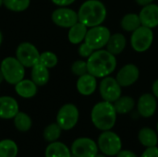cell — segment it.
I'll use <instances>...</instances> for the list:
<instances>
[{
	"instance_id": "1",
	"label": "cell",
	"mask_w": 158,
	"mask_h": 157,
	"mask_svg": "<svg viewBox=\"0 0 158 157\" xmlns=\"http://www.w3.org/2000/svg\"><path fill=\"white\" fill-rule=\"evenodd\" d=\"M88 73L95 78L103 79L110 76L117 68L116 56L106 49L95 50L86 60Z\"/></svg>"
},
{
	"instance_id": "2",
	"label": "cell",
	"mask_w": 158,
	"mask_h": 157,
	"mask_svg": "<svg viewBox=\"0 0 158 157\" xmlns=\"http://www.w3.org/2000/svg\"><path fill=\"white\" fill-rule=\"evenodd\" d=\"M106 7L100 0H86L78 10L79 21L88 28L102 25L106 19Z\"/></svg>"
},
{
	"instance_id": "3",
	"label": "cell",
	"mask_w": 158,
	"mask_h": 157,
	"mask_svg": "<svg viewBox=\"0 0 158 157\" xmlns=\"http://www.w3.org/2000/svg\"><path fill=\"white\" fill-rule=\"evenodd\" d=\"M117 115L114 105L103 100L94 105L91 112V119L94 126L99 130H110L116 124Z\"/></svg>"
},
{
	"instance_id": "4",
	"label": "cell",
	"mask_w": 158,
	"mask_h": 157,
	"mask_svg": "<svg viewBox=\"0 0 158 157\" xmlns=\"http://www.w3.org/2000/svg\"><path fill=\"white\" fill-rule=\"evenodd\" d=\"M0 71L8 84L15 85L24 79L25 67L14 56L4 58L0 64Z\"/></svg>"
},
{
	"instance_id": "5",
	"label": "cell",
	"mask_w": 158,
	"mask_h": 157,
	"mask_svg": "<svg viewBox=\"0 0 158 157\" xmlns=\"http://www.w3.org/2000/svg\"><path fill=\"white\" fill-rule=\"evenodd\" d=\"M98 149L106 156H115L122 150V141L114 131H103L97 140Z\"/></svg>"
},
{
	"instance_id": "6",
	"label": "cell",
	"mask_w": 158,
	"mask_h": 157,
	"mask_svg": "<svg viewBox=\"0 0 158 157\" xmlns=\"http://www.w3.org/2000/svg\"><path fill=\"white\" fill-rule=\"evenodd\" d=\"M154 42V32L152 29L145 26H140L131 32V45L138 53H144L150 49Z\"/></svg>"
},
{
	"instance_id": "7",
	"label": "cell",
	"mask_w": 158,
	"mask_h": 157,
	"mask_svg": "<svg viewBox=\"0 0 158 157\" xmlns=\"http://www.w3.org/2000/svg\"><path fill=\"white\" fill-rule=\"evenodd\" d=\"M110 36L111 32L108 28L103 25H98L88 28L84 42L95 51L106 46Z\"/></svg>"
},
{
	"instance_id": "8",
	"label": "cell",
	"mask_w": 158,
	"mask_h": 157,
	"mask_svg": "<svg viewBox=\"0 0 158 157\" xmlns=\"http://www.w3.org/2000/svg\"><path fill=\"white\" fill-rule=\"evenodd\" d=\"M80 112L78 107L73 104H66L62 105L56 115V123L62 130H70L78 123Z\"/></svg>"
},
{
	"instance_id": "9",
	"label": "cell",
	"mask_w": 158,
	"mask_h": 157,
	"mask_svg": "<svg viewBox=\"0 0 158 157\" xmlns=\"http://www.w3.org/2000/svg\"><path fill=\"white\" fill-rule=\"evenodd\" d=\"M40 54L36 46L29 42L19 43L16 49V57L25 68H32L37 64L40 59Z\"/></svg>"
},
{
	"instance_id": "10",
	"label": "cell",
	"mask_w": 158,
	"mask_h": 157,
	"mask_svg": "<svg viewBox=\"0 0 158 157\" xmlns=\"http://www.w3.org/2000/svg\"><path fill=\"white\" fill-rule=\"evenodd\" d=\"M122 87L118 82L116 78L107 76L103 78L99 84V93L104 101L114 103L122 94Z\"/></svg>"
},
{
	"instance_id": "11",
	"label": "cell",
	"mask_w": 158,
	"mask_h": 157,
	"mask_svg": "<svg viewBox=\"0 0 158 157\" xmlns=\"http://www.w3.org/2000/svg\"><path fill=\"white\" fill-rule=\"evenodd\" d=\"M97 143L87 137H81L76 139L70 147L72 156L75 157H94L98 154Z\"/></svg>"
},
{
	"instance_id": "12",
	"label": "cell",
	"mask_w": 158,
	"mask_h": 157,
	"mask_svg": "<svg viewBox=\"0 0 158 157\" xmlns=\"http://www.w3.org/2000/svg\"><path fill=\"white\" fill-rule=\"evenodd\" d=\"M51 19L56 26L68 29L79 21L78 12L67 6H59L55 9L51 15Z\"/></svg>"
},
{
	"instance_id": "13",
	"label": "cell",
	"mask_w": 158,
	"mask_h": 157,
	"mask_svg": "<svg viewBox=\"0 0 158 157\" xmlns=\"http://www.w3.org/2000/svg\"><path fill=\"white\" fill-rule=\"evenodd\" d=\"M140 77V70L134 64L123 66L116 76V80L121 87H130L133 85Z\"/></svg>"
},
{
	"instance_id": "14",
	"label": "cell",
	"mask_w": 158,
	"mask_h": 157,
	"mask_svg": "<svg viewBox=\"0 0 158 157\" xmlns=\"http://www.w3.org/2000/svg\"><path fill=\"white\" fill-rule=\"evenodd\" d=\"M157 109V99L153 93H143L137 102V110L141 117L148 118L155 115Z\"/></svg>"
},
{
	"instance_id": "15",
	"label": "cell",
	"mask_w": 158,
	"mask_h": 157,
	"mask_svg": "<svg viewBox=\"0 0 158 157\" xmlns=\"http://www.w3.org/2000/svg\"><path fill=\"white\" fill-rule=\"evenodd\" d=\"M139 17L143 26L154 29L158 26V5L149 4L141 9Z\"/></svg>"
},
{
	"instance_id": "16",
	"label": "cell",
	"mask_w": 158,
	"mask_h": 157,
	"mask_svg": "<svg viewBox=\"0 0 158 157\" xmlns=\"http://www.w3.org/2000/svg\"><path fill=\"white\" fill-rule=\"evenodd\" d=\"M97 78L90 73H86L82 76L78 77L76 88L79 93L84 96L92 95L97 88Z\"/></svg>"
},
{
	"instance_id": "17",
	"label": "cell",
	"mask_w": 158,
	"mask_h": 157,
	"mask_svg": "<svg viewBox=\"0 0 158 157\" xmlns=\"http://www.w3.org/2000/svg\"><path fill=\"white\" fill-rule=\"evenodd\" d=\"M19 111V104L15 98L11 96H0V118H14Z\"/></svg>"
},
{
	"instance_id": "18",
	"label": "cell",
	"mask_w": 158,
	"mask_h": 157,
	"mask_svg": "<svg viewBox=\"0 0 158 157\" xmlns=\"http://www.w3.org/2000/svg\"><path fill=\"white\" fill-rule=\"evenodd\" d=\"M14 86L17 94L24 99H30L34 97L38 91V86L33 82L32 80L23 79Z\"/></svg>"
},
{
	"instance_id": "19",
	"label": "cell",
	"mask_w": 158,
	"mask_h": 157,
	"mask_svg": "<svg viewBox=\"0 0 158 157\" xmlns=\"http://www.w3.org/2000/svg\"><path fill=\"white\" fill-rule=\"evenodd\" d=\"M127 44L126 37L120 33L117 32L114 34H111L107 43H106V50L109 51L114 56H118L123 52Z\"/></svg>"
},
{
	"instance_id": "20",
	"label": "cell",
	"mask_w": 158,
	"mask_h": 157,
	"mask_svg": "<svg viewBox=\"0 0 158 157\" xmlns=\"http://www.w3.org/2000/svg\"><path fill=\"white\" fill-rule=\"evenodd\" d=\"M31 80L37 86L45 85L50 79L49 68L38 62L31 68Z\"/></svg>"
},
{
	"instance_id": "21",
	"label": "cell",
	"mask_w": 158,
	"mask_h": 157,
	"mask_svg": "<svg viewBox=\"0 0 158 157\" xmlns=\"http://www.w3.org/2000/svg\"><path fill=\"white\" fill-rule=\"evenodd\" d=\"M87 31L88 27H86L81 22L78 21L76 24H74L69 29L68 39L69 43H71L72 44H80L82 42H84Z\"/></svg>"
},
{
	"instance_id": "22",
	"label": "cell",
	"mask_w": 158,
	"mask_h": 157,
	"mask_svg": "<svg viewBox=\"0 0 158 157\" xmlns=\"http://www.w3.org/2000/svg\"><path fill=\"white\" fill-rule=\"evenodd\" d=\"M45 157H72V154L66 144L56 141L46 147Z\"/></svg>"
},
{
	"instance_id": "23",
	"label": "cell",
	"mask_w": 158,
	"mask_h": 157,
	"mask_svg": "<svg viewBox=\"0 0 158 157\" xmlns=\"http://www.w3.org/2000/svg\"><path fill=\"white\" fill-rule=\"evenodd\" d=\"M138 139L142 145L148 147L156 146L158 143L157 133L151 128H143L138 133Z\"/></svg>"
},
{
	"instance_id": "24",
	"label": "cell",
	"mask_w": 158,
	"mask_h": 157,
	"mask_svg": "<svg viewBox=\"0 0 158 157\" xmlns=\"http://www.w3.org/2000/svg\"><path fill=\"white\" fill-rule=\"evenodd\" d=\"M120 26L122 30L128 32H132L142 26V22L139 17V14L136 13H128L123 16L120 20Z\"/></svg>"
},
{
	"instance_id": "25",
	"label": "cell",
	"mask_w": 158,
	"mask_h": 157,
	"mask_svg": "<svg viewBox=\"0 0 158 157\" xmlns=\"http://www.w3.org/2000/svg\"><path fill=\"white\" fill-rule=\"evenodd\" d=\"M114 107L118 114L125 115L133 110L135 107V100L131 96H120L116 102L113 103Z\"/></svg>"
},
{
	"instance_id": "26",
	"label": "cell",
	"mask_w": 158,
	"mask_h": 157,
	"mask_svg": "<svg viewBox=\"0 0 158 157\" xmlns=\"http://www.w3.org/2000/svg\"><path fill=\"white\" fill-rule=\"evenodd\" d=\"M14 126L20 132H27L31 130L32 122L31 117L25 112H19L15 116Z\"/></svg>"
},
{
	"instance_id": "27",
	"label": "cell",
	"mask_w": 158,
	"mask_h": 157,
	"mask_svg": "<svg viewBox=\"0 0 158 157\" xmlns=\"http://www.w3.org/2000/svg\"><path fill=\"white\" fill-rule=\"evenodd\" d=\"M17 143L9 139L0 141V157H16L18 155Z\"/></svg>"
},
{
	"instance_id": "28",
	"label": "cell",
	"mask_w": 158,
	"mask_h": 157,
	"mask_svg": "<svg viewBox=\"0 0 158 157\" xmlns=\"http://www.w3.org/2000/svg\"><path fill=\"white\" fill-rule=\"evenodd\" d=\"M62 132V129L59 127V125L56 122V123H52L49 124L44 130L43 136L44 141L48 142V143H54L56 142Z\"/></svg>"
},
{
	"instance_id": "29",
	"label": "cell",
	"mask_w": 158,
	"mask_h": 157,
	"mask_svg": "<svg viewBox=\"0 0 158 157\" xmlns=\"http://www.w3.org/2000/svg\"><path fill=\"white\" fill-rule=\"evenodd\" d=\"M6 9L13 12H22L29 8L31 0H3Z\"/></svg>"
},
{
	"instance_id": "30",
	"label": "cell",
	"mask_w": 158,
	"mask_h": 157,
	"mask_svg": "<svg viewBox=\"0 0 158 157\" xmlns=\"http://www.w3.org/2000/svg\"><path fill=\"white\" fill-rule=\"evenodd\" d=\"M39 62L42 63L44 66H45L48 68H55L58 63L57 56L51 52V51H44L40 54V59Z\"/></svg>"
},
{
	"instance_id": "31",
	"label": "cell",
	"mask_w": 158,
	"mask_h": 157,
	"mask_svg": "<svg viewBox=\"0 0 158 157\" xmlns=\"http://www.w3.org/2000/svg\"><path fill=\"white\" fill-rule=\"evenodd\" d=\"M71 72L77 76H82L86 73H88V68H87V62L84 60H76L71 65Z\"/></svg>"
},
{
	"instance_id": "32",
	"label": "cell",
	"mask_w": 158,
	"mask_h": 157,
	"mask_svg": "<svg viewBox=\"0 0 158 157\" xmlns=\"http://www.w3.org/2000/svg\"><path fill=\"white\" fill-rule=\"evenodd\" d=\"M94 52V50L93 48H91L85 42H82L81 43H80V46L78 48V53L81 57L89 58Z\"/></svg>"
},
{
	"instance_id": "33",
	"label": "cell",
	"mask_w": 158,
	"mask_h": 157,
	"mask_svg": "<svg viewBox=\"0 0 158 157\" xmlns=\"http://www.w3.org/2000/svg\"><path fill=\"white\" fill-rule=\"evenodd\" d=\"M141 157H158V148L156 146L148 147L141 155Z\"/></svg>"
},
{
	"instance_id": "34",
	"label": "cell",
	"mask_w": 158,
	"mask_h": 157,
	"mask_svg": "<svg viewBox=\"0 0 158 157\" xmlns=\"http://www.w3.org/2000/svg\"><path fill=\"white\" fill-rule=\"evenodd\" d=\"M51 1L58 6H68L73 4L76 0H51Z\"/></svg>"
},
{
	"instance_id": "35",
	"label": "cell",
	"mask_w": 158,
	"mask_h": 157,
	"mask_svg": "<svg viewBox=\"0 0 158 157\" xmlns=\"http://www.w3.org/2000/svg\"><path fill=\"white\" fill-rule=\"evenodd\" d=\"M117 157H138L135 153L130 150H121L118 155Z\"/></svg>"
},
{
	"instance_id": "36",
	"label": "cell",
	"mask_w": 158,
	"mask_h": 157,
	"mask_svg": "<svg viewBox=\"0 0 158 157\" xmlns=\"http://www.w3.org/2000/svg\"><path fill=\"white\" fill-rule=\"evenodd\" d=\"M152 92L153 94L156 96V98L158 99V80H156L152 85Z\"/></svg>"
},
{
	"instance_id": "37",
	"label": "cell",
	"mask_w": 158,
	"mask_h": 157,
	"mask_svg": "<svg viewBox=\"0 0 158 157\" xmlns=\"http://www.w3.org/2000/svg\"><path fill=\"white\" fill-rule=\"evenodd\" d=\"M136 3L142 6H144L146 5H149V4H152L155 0H135Z\"/></svg>"
},
{
	"instance_id": "38",
	"label": "cell",
	"mask_w": 158,
	"mask_h": 157,
	"mask_svg": "<svg viewBox=\"0 0 158 157\" xmlns=\"http://www.w3.org/2000/svg\"><path fill=\"white\" fill-rule=\"evenodd\" d=\"M2 41H3V34H2V32H1V31H0V45H1V43H2Z\"/></svg>"
},
{
	"instance_id": "39",
	"label": "cell",
	"mask_w": 158,
	"mask_h": 157,
	"mask_svg": "<svg viewBox=\"0 0 158 157\" xmlns=\"http://www.w3.org/2000/svg\"><path fill=\"white\" fill-rule=\"evenodd\" d=\"M94 157H107V156H106V155H104V154H103V155H99V154H97V155H96Z\"/></svg>"
},
{
	"instance_id": "40",
	"label": "cell",
	"mask_w": 158,
	"mask_h": 157,
	"mask_svg": "<svg viewBox=\"0 0 158 157\" xmlns=\"http://www.w3.org/2000/svg\"><path fill=\"white\" fill-rule=\"evenodd\" d=\"M3 81H4V77H3V75H2V73H1V71H0V83H1Z\"/></svg>"
},
{
	"instance_id": "41",
	"label": "cell",
	"mask_w": 158,
	"mask_h": 157,
	"mask_svg": "<svg viewBox=\"0 0 158 157\" xmlns=\"http://www.w3.org/2000/svg\"><path fill=\"white\" fill-rule=\"evenodd\" d=\"M2 6H4V2H3V0H0V7H1Z\"/></svg>"
},
{
	"instance_id": "42",
	"label": "cell",
	"mask_w": 158,
	"mask_h": 157,
	"mask_svg": "<svg viewBox=\"0 0 158 157\" xmlns=\"http://www.w3.org/2000/svg\"><path fill=\"white\" fill-rule=\"evenodd\" d=\"M156 130H157V132H158V122H157V125H156Z\"/></svg>"
},
{
	"instance_id": "43",
	"label": "cell",
	"mask_w": 158,
	"mask_h": 157,
	"mask_svg": "<svg viewBox=\"0 0 158 157\" xmlns=\"http://www.w3.org/2000/svg\"><path fill=\"white\" fill-rule=\"evenodd\" d=\"M72 157H75V156H72Z\"/></svg>"
}]
</instances>
